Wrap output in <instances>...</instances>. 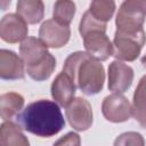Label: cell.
<instances>
[{"label":"cell","instance_id":"11","mask_svg":"<svg viewBox=\"0 0 146 146\" xmlns=\"http://www.w3.org/2000/svg\"><path fill=\"white\" fill-rule=\"evenodd\" d=\"M27 23L18 14H7L0 22V36L8 43L23 42L27 38Z\"/></svg>","mask_w":146,"mask_h":146},{"label":"cell","instance_id":"7","mask_svg":"<svg viewBox=\"0 0 146 146\" xmlns=\"http://www.w3.org/2000/svg\"><path fill=\"white\" fill-rule=\"evenodd\" d=\"M65 115L70 125L76 131L88 130L91 127L94 120L91 105L82 97H75L66 106Z\"/></svg>","mask_w":146,"mask_h":146},{"label":"cell","instance_id":"14","mask_svg":"<svg viewBox=\"0 0 146 146\" xmlns=\"http://www.w3.org/2000/svg\"><path fill=\"white\" fill-rule=\"evenodd\" d=\"M0 146H30L19 124L6 121L0 127Z\"/></svg>","mask_w":146,"mask_h":146},{"label":"cell","instance_id":"21","mask_svg":"<svg viewBox=\"0 0 146 146\" xmlns=\"http://www.w3.org/2000/svg\"><path fill=\"white\" fill-rule=\"evenodd\" d=\"M81 138L76 132H68L57 139L52 146H80Z\"/></svg>","mask_w":146,"mask_h":146},{"label":"cell","instance_id":"16","mask_svg":"<svg viewBox=\"0 0 146 146\" xmlns=\"http://www.w3.org/2000/svg\"><path fill=\"white\" fill-rule=\"evenodd\" d=\"M24 106V97L17 92H6L0 96V115L1 119L10 121L16 117Z\"/></svg>","mask_w":146,"mask_h":146},{"label":"cell","instance_id":"18","mask_svg":"<svg viewBox=\"0 0 146 146\" xmlns=\"http://www.w3.org/2000/svg\"><path fill=\"white\" fill-rule=\"evenodd\" d=\"M115 7L116 5L112 0H95L90 3L88 10L95 19L107 24L115 11Z\"/></svg>","mask_w":146,"mask_h":146},{"label":"cell","instance_id":"22","mask_svg":"<svg viewBox=\"0 0 146 146\" xmlns=\"http://www.w3.org/2000/svg\"><path fill=\"white\" fill-rule=\"evenodd\" d=\"M141 64H143V66L146 68V54L141 57Z\"/></svg>","mask_w":146,"mask_h":146},{"label":"cell","instance_id":"15","mask_svg":"<svg viewBox=\"0 0 146 146\" xmlns=\"http://www.w3.org/2000/svg\"><path fill=\"white\" fill-rule=\"evenodd\" d=\"M16 11L27 24H38L43 18L44 5L40 0H19Z\"/></svg>","mask_w":146,"mask_h":146},{"label":"cell","instance_id":"8","mask_svg":"<svg viewBox=\"0 0 146 146\" xmlns=\"http://www.w3.org/2000/svg\"><path fill=\"white\" fill-rule=\"evenodd\" d=\"M102 113L110 122H125L132 116V105L123 95L112 94L104 98L102 103Z\"/></svg>","mask_w":146,"mask_h":146},{"label":"cell","instance_id":"10","mask_svg":"<svg viewBox=\"0 0 146 146\" xmlns=\"http://www.w3.org/2000/svg\"><path fill=\"white\" fill-rule=\"evenodd\" d=\"M133 70L121 60H113L108 65V89L113 94H123L132 84Z\"/></svg>","mask_w":146,"mask_h":146},{"label":"cell","instance_id":"6","mask_svg":"<svg viewBox=\"0 0 146 146\" xmlns=\"http://www.w3.org/2000/svg\"><path fill=\"white\" fill-rule=\"evenodd\" d=\"M86 52L99 62L113 56V43L106 34V29H95L81 35Z\"/></svg>","mask_w":146,"mask_h":146},{"label":"cell","instance_id":"12","mask_svg":"<svg viewBox=\"0 0 146 146\" xmlns=\"http://www.w3.org/2000/svg\"><path fill=\"white\" fill-rule=\"evenodd\" d=\"M24 62L21 56L8 49L0 50V78L3 80L24 79Z\"/></svg>","mask_w":146,"mask_h":146},{"label":"cell","instance_id":"9","mask_svg":"<svg viewBox=\"0 0 146 146\" xmlns=\"http://www.w3.org/2000/svg\"><path fill=\"white\" fill-rule=\"evenodd\" d=\"M70 36V26L63 25L55 19L44 21L39 30V38L48 48L58 49L64 47L68 42Z\"/></svg>","mask_w":146,"mask_h":146},{"label":"cell","instance_id":"20","mask_svg":"<svg viewBox=\"0 0 146 146\" xmlns=\"http://www.w3.org/2000/svg\"><path fill=\"white\" fill-rule=\"evenodd\" d=\"M113 146H145V140L139 132L128 131L117 136Z\"/></svg>","mask_w":146,"mask_h":146},{"label":"cell","instance_id":"13","mask_svg":"<svg viewBox=\"0 0 146 146\" xmlns=\"http://www.w3.org/2000/svg\"><path fill=\"white\" fill-rule=\"evenodd\" d=\"M75 89L76 87L74 82L65 72L62 71L51 83V97L59 106L66 107L74 99Z\"/></svg>","mask_w":146,"mask_h":146},{"label":"cell","instance_id":"1","mask_svg":"<svg viewBox=\"0 0 146 146\" xmlns=\"http://www.w3.org/2000/svg\"><path fill=\"white\" fill-rule=\"evenodd\" d=\"M16 120L23 130L43 138L57 135L65 125L59 105L47 99L29 104L16 116Z\"/></svg>","mask_w":146,"mask_h":146},{"label":"cell","instance_id":"2","mask_svg":"<svg viewBox=\"0 0 146 146\" xmlns=\"http://www.w3.org/2000/svg\"><path fill=\"white\" fill-rule=\"evenodd\" d=\"M63 72L71 78L75 87L84 95H96L104 88V66L86 51H75L68 55L64 62Z\"/></svg>","mask_w":146,"mask_h":146},{"label":"cell","instance_id":"17","mask_svg":"<svg viewBox=\"0 0 146 146\" xmlns=\"http://www.w3.org/2000/svg\"><path fill=\"white\" fill-rule=\"evenodd\" d=\"M132 116L143 128H146V75L139 80L133 92Z\"/></svg>","mask_w":146,"mask_h":146},{"label":"cell","instance_id":"5","mask_svg":"<svg viewBox=\"0 0 146 146\" xmlns=\"http://www.w3.org/2000/svg\"><path fill=\"white\" fill-rule=\"evenodd\" d=\"M145 42L146 33L144 30L132 34L115 31L113 39V56L116 60L133 62L140 55Z\"/></svg>","mask_w":146,"mask_h":146},{"label":"cell","instance_id":"3","mask_svg":"<svg viewBox=\"0 0 146 146\" xmlns=\"http://www.w3.org/2000/svg\"><path fill=\"white\" fill-rule=\"evenodd\" d=\"M19 55L26 66V73L34 81L48 80L56 68V58L35 36H27L21 43Z\"/></svg>","mask_w":146,"mask_h":146},{"label":"cell","instance_id":"19","mask_svg":"<svg viewBox=\"0 0 146 146\" xmlns=\"http://www.w3.org/2000/svg\"><path fill=\"white\" fill-rule=\"evenodd\" d=\"M74 15H75V3L73 1L59 0L55 2L52 19H55L56 22L68 26L73 21Z\"/></svg>","mask_w":146,"mask_h":146},{"label":"cell","instance_id":"4","mask_svg":"<svg viewBox=\"0 0 146 146\" xmlns=\"http://www.w3.org/2000/svg\"><path fill=\"white\" fill-rule=\"evenodd\" d=\"M146 19V0H125L121 3L115 18L116 31L137 33L143 29Z\"/></svg>","mask_w":146,"mask_h":146}]
</instances>
